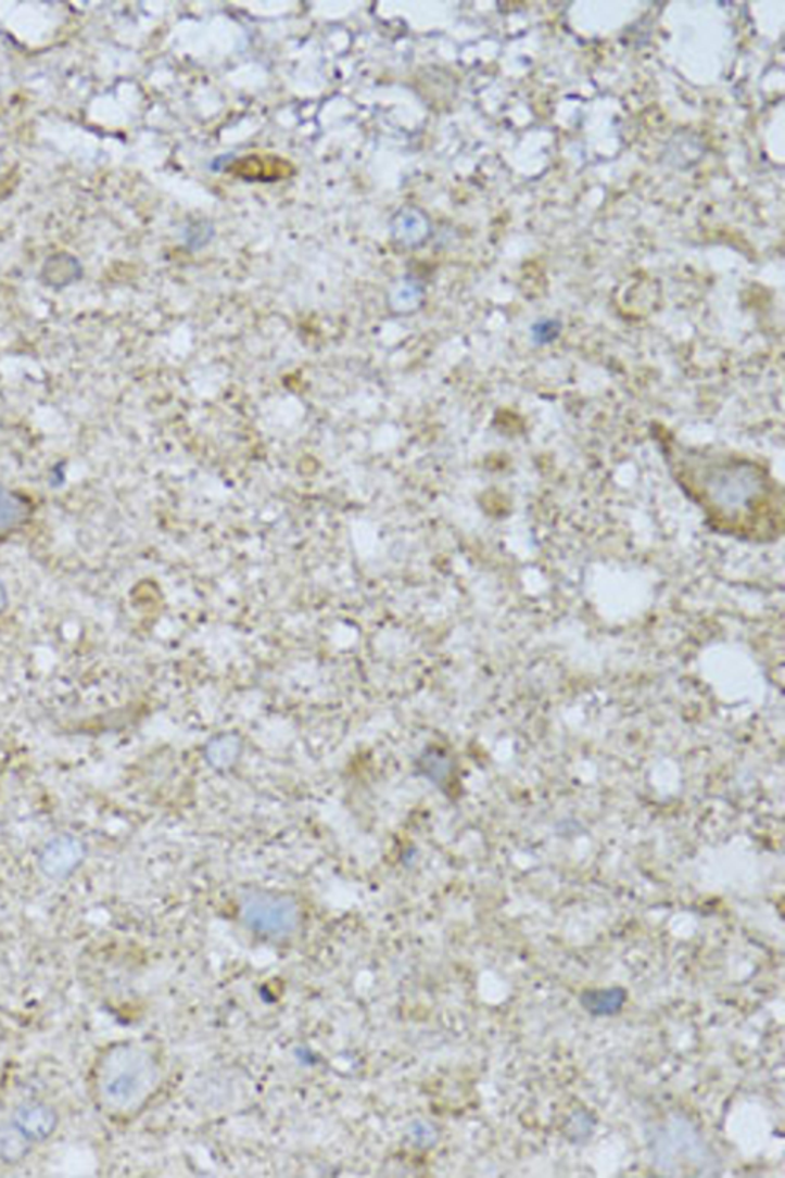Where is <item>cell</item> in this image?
I'll return each instance as SVG.
<instances>
[{
	"label": "cell",
	"mask_w": 785,
	"mask_h": 1178,
	"mask_svg": "<svg viewBox=\"0 0 785 1178\" xmlns=\"http://www.w3.org/2000/svg\"><path fill=\"white\" fill-rule=\"evenodd\" d=\"M160 1065L139 1043H115L97 1061L92 1090L110 1116L128 1117L143 1109L157 1091Z\"/></svg>",
	"instance_id": "cell-1"
},
{
	"label": "cell",
	"mask_w": 785,
	"mask_h": 1178,
	"mask_svg": "<svg viewBox=\"0 0 785 1178\" xmlns=\"http://www.w3.org/2000/svg\"><path fill=\"white\" fill-rule=\"evenodd\" d=\"M240 915L249 930L269 939H284L300 927L295 899L271 891H251L241 899Z\"/></svg>",
	"instance_id": "cell-2"
},
{
	"label": "cell",
	"mask_w": 785,
	"mask_h": 1178,
	"mask_svg": "<svg viewBox=\"0 0 785 1178\" xmlns=\"http://www.w3.org/2000/svg\"><path fill=\"white\" fill-rule=\"evenodd\" d=\"M761 476L749 464L718 467L707 479L710 497L725 511L749 507L761 493Z\"/></svg>",
	"instance_id": "cell-3"
},
{
	"label": "cell",
	"mask_w": 785,
	"mask_h": 1178,
	"mask_svg": "<svg viewBox=\"0 0 785 1178\" xmlns=\"http://www.w3.org/2000/svg\"><path fill=\"white\" fill-rule=\"evenodd\" d=\"M87 858V847L77 836L63 834L48 839L40 850L37 864L48 879L69 878Z\"/></svg>",
	"instance_id": "cell-4"
},
{
	"label": "cell",
	"mask_w": 785,
	"mask_h": 1178,
	"mask_svg": "<svg viewBox=\"0 0 785 1178\" xmlns=\"http://www.w3.org/2000/svg\"><path fill=\"white\" fill-rule=\"evenodd\" d=\"M10 1120L36 1144L53 1137L61 1118L54 1106L40 1100H27L14 1110Z\"/></svg>",
	"instance_id": "cell-5"
},
{
	"label": "cell",
	"mask_w": 785,
	"mask_h": 1178,
	"mask_svg": "<svg viewBox=\"0 0 785 1178\" xmlns=\"http://www.w3.org/2000/svg\"><path fill=\"white\" fill-rule=\"evenodd\" d=\"M33 516V504L25 494L0 485V539L9 537L27 525Z\"/></svg>",
	"instance_id": "cell-6"
},
{
	"label": "cell",
	"mask_w": 785,
	"mask_h": 1178,
	"mask_svg": "<svg viewBox=\"0 0 785 1178\" xmlns=\"http://www.w3.org/2000/svg\"><path fill=\"white\" fill-rule=\"evenodd\" d=\"M35 1143L13 1122L0 1124V1163L17 1165L31 1154Z\"/></svg>",
	"instance_id": "cell-7"
},
{
	"label": "cell",
	"mask_w": 785,
	"mask_h": 1178,
	"mask_svg": "<svg viewBox=\"0 0 785 1178\" xmlns=\"http://www.w3.org/2000/svg\"><path fill=\"white\" fill-rule=\"evenodd\" d=\"M583 1009L594 1016H612L623 1009L626 1002V991L621 988H608V990H591L580 998Z\"/></svg>",
	"instance_id": "cell-8"
},
{
	"label": "cell",
	"mask_w": 785,
	"mask_h": 1178,
	"mask_svg": "<svg viewBox=\"0 0 785 1178\" xmlns=\"http://www.w3.org/2000/svg\"><path fill=\"white\" fill-rule=\"evenodd\" d=\"M240 753V739L237 737H218L207 746L206 756L210 763L215 768H229L236 763Z\"/></svg>",
	"instance_id": "cell-9"
},
{
	"label": "cell",
	"mask_w": 785,
	"mask_h": 1178,
	"mask_svg": "<svg viewBox=\"0 0 785 1178\" xmlns=\"http://www.w3.org/2000/svg\"><path fill=\"white\" fill-rule=\"evenodd\" d=\"M559 333L560 325L557 321H553V319H543V321H539L533 329L534 341L539 344L550 343V341H554L559 337Z\"/></svg>",
	"instance_id": "cell-10"
},
{
	"label": "cell",
	"mask_w": 785,
	"mask_h": 1178,
	"mask_svg": "<svg viewBox=\"0 0 785 1178\" xmlns=\"http://www.w3.org/2000/svg\"><path fill=\"white\" fill-rule=\"evenodd\" d=\"M7 605H9V593H7L5 585L0 582V612L5 611Z\"/></svg>",
	"instance_id": "cell-11"
}]
</instances>
